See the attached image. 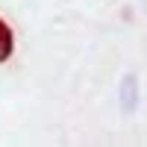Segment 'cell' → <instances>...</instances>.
<instances>
[{"label":"cell","mask_w":147,"mask_h":147,"mask_svg":"<svg viewBox=\"0 0 147 147\" xmlns=\"http://www.w3.org/2000/svg\"><path fill=\"white\" fill-rule=\"evenodd\" d=\"M15 50V35H12V27L0 18V62H6Z\"/></svg>","instance_id":"obj_1"}]
</instances>
